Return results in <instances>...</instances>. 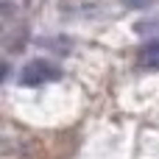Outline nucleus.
Listing matches in <instances>:
<instances>
[{
	"mask_svg": "<svg viewBox=\"0 0 159 159\" xmlns=\"http://www.w3.org/2000/svg\"><path fill=\"white\" fill-rule=\"evenodd\" d=\"M59 75H61L59 64H53V61H48V59H34V61H28V64L20 70V84L36 87V84H45V81H56Z\"/></svg>",
	"mask_w": 159,
	"mask_h": 159,
	"instance_id": "nucleus-1",
	"label": "nucleus"
},
{
	"mask_svg": "<svg viewBox=\"0 0 159 159\" xmlns=\"http://www.w3.org/2000/svg\"><path fill=\"white\" fill-rule=\"evenodd\" d=\"M137 64L145 67V70H159V42H151V45H145L140 50Z\"/></svg>",
	"mask_w": 159,
	"mask_h": 159,
	"instance_id": "nucleus-2",
	"label": "nucleus"
},
{
	"mask_svg": "<svg viewBox=\"0 0 159 159\" xmlns=\"http://www.w3.org/2000/svg\"><path fill=\"white\" fill-rule=\"evenodd\" d=\"M134 34H143V36H154V34H159V14L134 22Z\"/></svg>",
	"mask_w": 159,
	"mask_h": 159,
	"instance_id": "nucleus-3",
	"label": "nucleus"
},
{
	"mask_svg": "<svg viewBox=\"0 0 159 159\" xmlns=\"http://www.w3.org/2000/svg\"><path fill=\"white\" fill-rule=\"evenodd\" d=\"M129 6H134V8H148V6H154L157 0H126Z\"/></svg>",
	"mask_w": 159,
	"mask_h": 159,
	"instance_id": "nucleus-4",
	"label": "nucleus"
}]
</instances>
